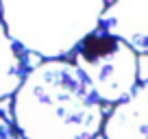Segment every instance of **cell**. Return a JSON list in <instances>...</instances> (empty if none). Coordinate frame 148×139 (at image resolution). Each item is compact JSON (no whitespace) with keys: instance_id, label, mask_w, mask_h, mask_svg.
<instances>
[{"instance_id":"7","label":"cell","mask_w":148,"mask_h":139,"mask_svg":"<svg viewBox=\"0 0 148 139\" xmlns=\"http://www.w3.org/2000/svg\"><path fill=\"white\" fill-rule=\"evenodd\" d=\"M0 139H20L18 133L13 130V126H11V122L2 113H0Z\"/></svg>"},{"instance_id":"3","label":"cell","mask_w":148,"mask_h":139,"mask_svg":"<svg viewBox=\"0 0 148 139\" xmlns=\"http://www.w3.org/2000/svg\"><path fill=\"white\" fill-rule=\"evenodd\" d=\"M72 65L94 89L100 104L116 107L135 91L139 83L137 55L122 42L96 31L72 52Z\"/></svg>"},{"instance_id":"6","label":"cell","mask_w":148,"mask_h":139,"mask_svg":"<svg viewBox=\"0 0 148 139\" xmlns=\"http://www.w3.org/2000/svg\"><path fill=\"white\" fill-rule=\"evenodd\" d=\"M26 61L0 22V100L13 96L26 76Z\"/></svg>"},{"instance_id":"5","label":"cell","mask_w":148,"mask_h":139,"mask_svg":"<svg viewBox=\"0 0 148 139\" xmlns=\"http://www.w3.org/2000/svg\"><path fill=\"white\" fill-rule=\"evenodd\" d=\"M148 85H137L126 100L111 109L102 120L100 135L105 139H146Z\"/></svg>"},{"instance_id":"2","label":"cell","mask_w":148,"mask_h":139,"mask_svg":"<svg viewBox=\"0 0 148 139\" xmlns=\"http://www.w3.org/2000/svg\"><path fill=\"white\" fill-rule=\"evenodd\" d=\"M105 5L102 0H5L0 22L22 52L44 61H65L98 31Z\"/></svg>"},{"instance_id":"1","label":"cell","mask_w":148,"mask_h":139,"mask_svg":"<svg viewBox=\"0 0 148 139\" xmlns=\"http://www.w3.org/2000/svg\"><path fill=\"white\" fill-rule=\"evenodd\" d=\"M13 130L20 139H96L105 111L72 61H42L13 93Z\"/></svg>"},{"instance_id":"4","label":"cell","mask_w":148,"mask_h":139,"mask_svg":"<svg viewBox=\"0 0 148 139\" xmlns=\"http://www.w3.org/2000/svg\"><path fill=\"white\" fill-rule=\"evenodd\" d=\"M98 31L129 46L137 57L148 52V0H120L105 5Z\"/></svg>"}]
</instances>
